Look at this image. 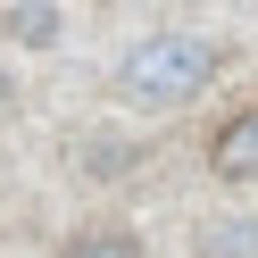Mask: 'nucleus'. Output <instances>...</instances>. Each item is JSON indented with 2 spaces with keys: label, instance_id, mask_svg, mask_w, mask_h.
<instances>
[{
  "label": "nucleus",
  "instance_id": "nucleus-2",
  "mask_svg": "<svg viewBox=\"0 0 258 258\" xmlns=\"http://www.w3.org/2000/svg\"><path fill=\"white\" fill-rule=\"evenodd\" d=\"M208 167L225 175V183H258V100L241 108V117L217 125V142H208Z\"/></svg>",
  "mask_w": 258,
  "mask_h": 258
},
{
  "label": "nucleus",
  "instance_id": "nucleus-4",
  "mask_svg": "<svg viewBox=\"0 0 258 258\" xmlns=\"http://www.w3.org/2000/svg\"><path fill=\"white\" fill-rule=\"evenodd\" d=\"M58 258H142V241H134V233H108V225H100V233H75Z\"/></svg>",
  "mask_w": 258,
  "mask_h": 258
},
{
  "label": "nucleus",
  "instance_id": "nucleus-3",
  "mask_svg": "<svg viewBox=\"0 0 258 258\" xmlns=\"http://www.w3.org/2000/svg\"><path fill=\"white\" fill-rule=\"evenodd\" d=\"M9 34H17L25 50H50L58 42V9L50 0H17V9H9Z\"/></svg>",
  "mask_w": 258,
  "mask_h": 258
},
{
  "label": "nucleus",
  "instance_id": "nucleus-5",
  "mask_svg": "<svg viewBox=\"0 0 258 258\" xmlns=\"http://www.w3.org/2000/svg\"><path fill=\"white\" fill-rule=\"evenodd\" d=\"M125 167H134V150H125V142H100V150H92V175H100V183H117Z\"/></svg>",
  "mask_w": 258,
  "mask_h": 258
},
{
  "label": "nucleus",
  "instance_id": "nucleus-1",
  "mask_svg": "<svg viewBox=\"0 0 258 258\" xmlns=\"http://www.w3.org/2000/svg\"><path fill=\"white\" fill-rule=\"evenodd\" d=\"M217 42L208 34H150L134 58L117 67V92L125 100H142V108H175V100H191V92L217 75Z\"/></svg>",
  "mask_w": 258,
  "mask_h": 258
}]
</instances>
